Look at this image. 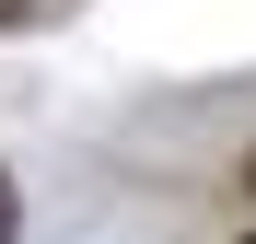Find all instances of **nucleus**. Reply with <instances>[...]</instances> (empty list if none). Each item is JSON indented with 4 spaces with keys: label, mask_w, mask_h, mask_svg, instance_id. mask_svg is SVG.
I'll use <instances>...</instances> for the list:
<instances>
[{
    "label": "nucleus",
    "mask_w": 256,
    "mask_h": 244,
    "mask_svg": "<svg viewBox=\"0 0 256 244\" xmlns=\"http://www.w3.org/2000/svg\"><path fill=\"white\" fill-rule=\"evenodd\" d=\"M0 244H12V186H0Z\"/></svg>",
    "instance_id": "nucleus-2"
},
{
    "label": "nucleus",
    "mask_w": 256,
    "mask_h": 244,
    "mask_svg": "<svg viewBox=\"0 0 256 244\" xmlns=\"http://www.w3.org/2000/svg\"><path fill=\"white\" fill-rule=\"evenodd\" d=\"M70 0H0V23H58Z\"/></svg>",
    "instance_id": "nucleus-1"
}]
</instances>
